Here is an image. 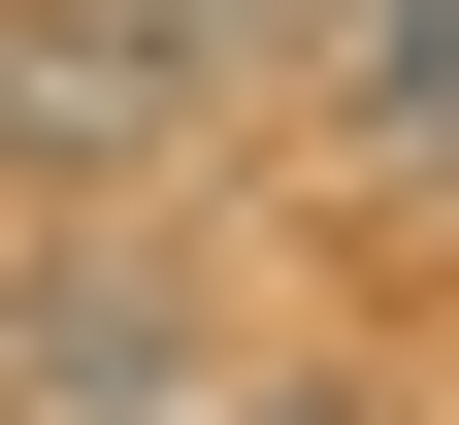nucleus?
I'll return each instance as SVG.
<instances>
[{"label":"nucleus","instance_id":"obj_1","mask_svg":"<svg viewBox=\"0 0 459 425\" xmlns=\"http://www.w3.org/2000/svg\"><path fill=\"white\" fill-rule=\"evenodd\" d=\"M230 132V0H0V197L33 229H164Z\"/></svg>","mask_w":459,"mask_h":425},{"label":"nucleus","instance_id":"obj_2","mask_svg":"<svg viewBox=\"0 0 459 425\" xmlns=\"http://www.w3.org/2000/svg\"><path fill=\"white\" fill-rule=\"evenodd\" d=\"M164 393H197V262L66 229V262L0 294V425H164Z\"/></svg>","mask_w":459,"mask_h":425},{"label":"nucleus","instance_id":"obj_3","mask_svg":"<svg viewBox=\"0 0 459 425\" xmlns=\"http://www.w3.org/2000/svg\"><path fill=\"white\" fill-rule=\"evenodd\" d=\"M197 425H361V393H296V360H230V393H197Z\"/></svg>","mask_w":459,"mask_h":425}]
</instances>
